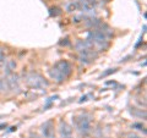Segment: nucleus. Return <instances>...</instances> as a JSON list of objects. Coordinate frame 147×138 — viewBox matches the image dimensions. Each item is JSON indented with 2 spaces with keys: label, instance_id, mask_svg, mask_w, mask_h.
I'll use <instances>...</instances> for the list:
<instances>
[{
  "label": "nucleus",
  "instance_id": "obj_11",
  "mask_svg": "<svg viewBox=\"0 0 147 138\" xmlns=\"http://www.w3.org/2000/svg\"><path fill=\"white\" fill-rule=\"evenodd\" d=\"M15 66H16V64L13 62V61H10V62H9V65H7V67H6V72H7V73L11 72V70H12V68L15 67Z\"/></svg>",
  "mask_w": 147,
  "mask_h": 138
},
{
  "label": "nucleus",
  "instance_id": "obj_4",
  "mask_svg": "<svg viewBox=\"0 0 147 138\" xmlns=\"http://www.w3.org/2000/svg\"><path fill=\"white\" fill-rule=\"evenodd\" d=\"M42 132L45 138H54V126H53V121H47L42 126Z\"/></svg>",
  "mask_w": 147,
  "mask_h": 138
},
{
  "label": "nucleus",
  "instance_id": "obj_14",
  "mask_svg": "<svg viewBox=\"0 0 147 138\" xmlns=\"http://www.w3.org/2000/svg\"><path fill=\"white\" fill-rule=\"evenodd\" d=\"M3 84H4V82H3L1 80H0V90H1V89H3Z\"/></svg>",
  "mask_w": 147,
  "mask_h": 138
},
{
  "label": "nucleus",
  "instance_id": "obj_9",
  "mask_svg": "<svg viewBox=\"0 0 147 138\" xmlns=\"http://www.w3.org/2000/svg\"><path fill=\"white\" fill-rule=\"evenodd\" d=\"M60 12L61 11H60V9H59V7H52V9H50V15H52V16H57Z\"/></svg>",
  "mask_w": 147,
  "mask_h": 138
},
{
  "label": "nucleus",
  "instance_id": "obj_1",
  "mask_svg": "<svg viewBox=\"0 0 147 138\" xmlns=\"http://www.w3.org/2000/svg\"><path fill=\"white\" fill-rule=\"evenodd\" d=\"M72 71L70 62L66 60H60L55 64V66L50 70V77L54 78L58 83H61L63 81H65V78L70 75Z\"/></svg>",
  "mask_w": 147,
  "mask_h": 138
},
{
  "label": "nucleus",
  "instance_id": "obj_3",
  "mask_svg": "<svg viewBox=\"0 0 147 138\" xmlns=\"http://www.w3.org/2000/svg\"><path fill=\"white\" fill-rule=\"evenodd\" d=\"M27 82H28V84L32 88H44V87H48V82L38 73H32L31 76H28Z\"/></svg>",
  "mask_w": 147,
  "mask_h": 138
},
{
  "label": "nucleus",
  "instance_id": "obj_13",
  "mask_svg": "<svg viewBox=\"0 0 147 138\" xmlns=\"http://www.w3.org/2000/svg\"><path fill=\"white\" fill-rule=\"evenodd\" d=\"M4 127H6V123H1V125H0V130H3Z\"/></svg>",
  "mask_w": 147,
  "mask_h": 138
},
{
  "label": "nucleus",
  "instance_id": "obj_8",
  "mask_svg": "<svg viewBox=\"0 0 147 138\" xmlns=\"http://www.w3.org/2000/svg\"><path fill=\"white\" fill-rule=\"evenodd\" d=\"M117 71V68H109L108 71H105L104 73H102L100 75V78H103V77H107V76H109V75H112V73H114Z\"/></svg>",
  "mask_w": 147,
  "mask_h": 138
},
{
  "label": "nucleus",
  "instance_id": "obj_15",
  "mask_svg": "<svg viewBox=\"0 0 147 138\" xmlns=\"http://www.w3.org/2000/svg\"><path fill=\"white\" fill-rule=\"evenodd\" d=\"M129 138H140V137H137V136H129Z\"/></svg>",
  "mask_w": 147,
  "mask_h": 138
},
{
  "label": "nucleus",
  "instance_id": "obj_7",
  "mask_svg": "<svg viewBox=\"0 0 147 138\" xmlns=\"http://www.w3.org/2000/svg\"><path fill=\"white\" fill-rule=\"evenodd\" d=\"M80 9V4L79 1H72L70 4H67L66 5V11L67 12H72V11H76Z\"/></svg>",
  "mask_w": 147,
  "mask_h": 138
},
{
  "label": "nucleus",
  "instance_id": "obj_16",
  "mask_svg": "<svg viewBox=\"0 0 147 138\" xmlns=\"http://www.w3.org/2000/svg\"><path fill=\"white\" fill-rule=\"evenodd\" d=\"M36 138H37V137H36Z\"/></svg>",
  "mask_w": 147,
  "mask_h": 138
},
{
  "label": "nucleus",
  "instance_id": "obj_6",
  "mask_svg": "<svg viewBox=\"0 0 147 138\" xmlns=\"http://www.w3.org/2000/svg\"><path fill=\"white\" fill-rule=\"evenodd\" d=\"M71 128L65 122H61V135L63 138H71Z\"/></svg>",
  "mask_w": 147,
  "mask_h": 138
},
{
  "label": "nucleus",
  "instance_id": "obj_10",
  "mask_svg": "<svg viewBox=\"0 0 147 138\" xmlns=\"http://www.w3.org/2000/svg\"><path fill=\"white\" fill-rule=\"evenodd\" d=\"M5 62V55H4V50L0 48V66Z\"/></svg>",
  "mask_w": 147,
  "mask_h": 138
},
{
  "label": "nucleus",
  "instance_id": "obj_2",
  "mask_svg": "<svg viewBox=\"0 0 147 138\" xmlns=\"http://www.w3.org/2000/svg\"><path fill=\"white\" fill-rule=\"evenodd\" d=\"M74 122H75L76 128L81 133L87 135V132L90 131V119L87 115H80V116L74 117Z\"/></svg>",
  "mask_w": 147,
  "mask_h": 138
},
{
  "label": "nucleus",
  "instance_id": "obj_5",
  "mask_svg": "<svg viewBox=\"0 0 147 138\" xmlns=\"http://www.w3.org/2000/svg\"><path fill=\"white\" fill-rule=\"evenodd\" d=\"M91 45L92 43L90 40H79L76 44V49L79 52H82V50H86V49H91Z\"/></svg>",
  "mask_w": 147,
  "mask_h": 138
},
{
  "label": "nucleus",
  "instance_id": "obj_12",
  "mask_svg": "<svg viewBox=\"0 0 147 138\" xmlns=\"http://www.w3.org/2000/svg\"><path fill=\"white\" fill-rule=\"evenodd\" d=\"M132 128H136V130H144V125H142V123H134V125H132L131 126ZM145 132H146V130H144Z\"/></svg>",
  "mask_w": 147,
  "mask_h": 138
}]
</instances>
